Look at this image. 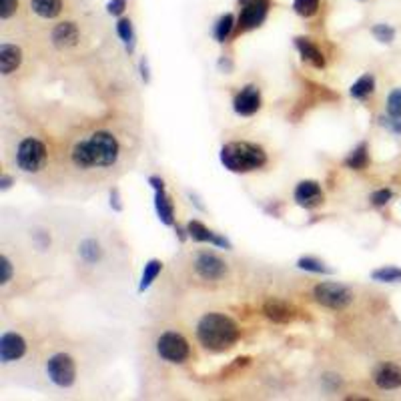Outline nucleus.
<instances>
[{"instance_id": "nucleus-1", "label": "nucleus", "mask_w": 401, "mask_h": 401, "mask_svg": "<svg viewBox=\"0 0 401 401\" xmlns=\"http://www.w3.org/2000/svg\"><path fill=\"white\" fill-rule=\"evenodd\" d=\"M119 141L107 130H96L73 146L70 159L79 169H107L119 160Z\"/></svg>"}, {"instance_id": "nucleus-2", "label": "nucleus", "mask_w": 401, "mask_h": 401, "mask_svg": "<svg viewBox=\"0 0 401 401\" xmlns=\"http://www.w3.org/2000/svg\"><path fill=\"white\" fill-rule=\"evenodd\" d=\"M197 337L201 345L213 353L231 349L239 339L237 323L223 313H207L197 325Z\"/></svg>"}, {"instance_id": "nucleus-3", "label": "nucleus", "mask_w": 401, "mask_h": 401, "mask_svg": "<svg viewBox=\"0 0 401 401\" xmlns=\"http://www.w3.org/2000/svg\"><path fill=\"white\" fill-rule=\"evenodd\" d=\"M221 162L231 173H251L267 165V153L253 143L235 141L221 149Z\"/></svg>"}, {"instance_id": "nucleus-4", "label": "nucleus", "mask_w": 401, "mask_h": 401, "mask_svg": "<svg viewBox=\"0 0 401 401\" xmlns=\"http://www.w3.org/2000/svg\"><path fill=\"white\" fill-rule=\"evenodd\" d=\"M16 165L24 173H38L47 165V146L43 141L29 137L18 144L16 151Z\"/></svg>"}, {"instance_id": "nucleus-5", "label": "nucleus", "mask_w": 401, "mask_h": 401, "mask_svg": "<svg viewBox=\"0 0 401 401\" xmlns=\"http://www.w3.org/2000/svg\"><path fill=\"white\" fill-rule=\"evenodd\" d=\"M313 297H315L317 303L327 307V309H333V311H343L353 301L351 289L341 285V283H333V281L315 285Z\"/></svg>"}, {"instance_id": "nucleus-6", "label": "nucleus", "mask_w": 401, "mask_h": 401, "mask_svg": "<svg viewBox=\"0 0 401 401\" xmlns=\"http://www.w3.org/2000/svg\"><path fill=\"white\" fill-rule=\"evenodd\" d=\"M157 353L160 359H165L169 363H183V361H187L191 349H189L187 339L181 333L167 331L157 339Z\"/></svg>"}, {"instance_id": "nucleus-7", "label": "nucleus", "mask_w": 401, "mask_h": 401, "mask_svg": "<svg viewBox=\"0 0 401 401\" xmlns=\"http://www.w3.org/2000/svg\"><path fill=\"white\" fill-rule=\"evenodd\" d=\"M47 373L48 379L59 387H70L75 384V377H77V368H75V361L70 355L66 353H56L48 359L47 363Z\"/></svg>"}, {"instance_id": "nucleus-8", "label": "nucleus", "mask_w": 401, "mask_h": 401, "mask_svg": "<svg viewBox=\"0 0 401 401\" xmlns=\"http://www.w3.org/2000/svg\"><path fill=\"white\" fill-rule=\"evenodd\" d=\"M195 271L205 281H219L227 275V263L219 255H215L211 251H203L195 259Z\"/></svg>"}, {"instance_id": "nucleus-9", "label": "nucleus", "mask_w": 401, "mask_h": 401, "mask_svg": "<svg viewBox=\"0 0 401 401\" xmlns=\"http://www.w3.org/2000/svg\"><path fill=\"white\" fill-rule=\"evenodd\" d=\"M269 10V2L267 0H251L245 4L243 13L239 16V27L243 31H251L263 24L265 16Z\"/></svg>"}, {"instance_id": "nucleus-10", "label": "nucleus", "mask_w": 401, "mask_h": 401, "mask_svg": "<svg viewBox=\"0 0 401 401\" xmlns=\"http://www.w3.org/2000/svg\"><path fill=\"white\" fill-rule=\"evenodd\" d=\"M293 197H295V203L303 209H315L323 203V191L317 181H301Z\"/></svg>"}, {"instance_id": "nucleus-11", "label": "nucleus", "mask_w": 401, "mask_h": 401, "mask_svg": "<svg viewBox=\"0 0 401 401\" xmlns=\"http://www.w3.org/2000/svg\"><path fill=\"white\" fill-rule=\"evenodd\" d=\"M233 109L241 116H251L261 109V93L255 84H249L241 91L239 95L235 96V103H233Z\"/></svg>"}, {"instance_id": "nucleus-12", "label": "nucleus", "mask_w": 401, "mask_h": 401, "mask_svg": "<svg viewBox=\"0 0 401 401\" xmlns=\"http://www.w3.org/2000/svg\"><path fill=\"white\" fill-rule=\"evenodd\" d=\"M27 353V341L18 333H4L0 337V361L10 363Z\"/></svg>"}, {"instance_id": "nucleus-13", "label": "nucleus", "mask_w": 401, "mask_h": 401, "mask_svg": "<svg viewBox=\"0 0 401 401\" xmlns=\"http://www.w3.org/2000/svg\"><path fill=\"white\" fill-rule=\"evenodd\" d=\"M373 381L384 391L398 389L401 387V368L395 363H381L373 373Z\"/></svg>"}, {"instance_id": "nucleus-14", "label": "nucleus", "mask_w": 401, "mask_h": 401, "mask_svg": "<svg viewBox=\"0 0 401 401\" xmlns=\"http://www.w3.org/2000/svg\"><path fill=\"white\" fill-rule=\"evenodd\" d=\"M187 233H189V237H191L192 241H197V243H213V245H217V247L233 249V245H231L229 241L221 237V235H217V233H213V231H209L207 227L201 223V221H191V223L187 225Z\"/></svg>"}, {"instance_id": "nucleus-15", "label": "nucleus", "mask_w": 401, "mask_h": 401, "mask_svg": "<svg viewBox=\"0 0 401 401\" xmlns=\"http://www.w3.org/2000/svg\"><path fill=\"white\" fill-rule=\"evenodd\" d=\"M263 313L267 319H271L273 323H289L295 317V309L281 299H269L263 305Z\"/></svg>"}, {"instance_id": "nucleus-16", "label": "nucleus", "mask_w": 401, "mask_h": 401, "mask_svg": "<svg viewBox=\"0 0 401 401\" xmlns=\"http://www.w3.org/2000/svg\"><path fill=\"white\" fill-rule=\"evenodd\" d=\"M52 43H54V47L59 48L75 47L79 43V29H77V24H73V22L56 24L54 31H52Z\"/></svg>"}, {"instance_id": "nucleus-17", "label": "nucleus", "mask_w": 401, "mask_h": 401, "mask_svg": "<svg viewBox=\"0 0 401 401\" xmlns=\"http://www.w3.org/2000/svg\"><path fill=\"white\" fill-rule=\"evenodd\" d=\"M22 63V50L15 45H0V73L2 75H10Z\"/></svg>"}, {"instance_id": "nucleus-18", "label": "nucleus", "mask_w": 401, "mask_h": 401, "mask_svg": "<svg viewBox=\"0 0 401 401\" xmlns=\"http://www.w3.org/2000/svg\"><path fill=\"white\" fill-rule=\"evenodd\" d=\"M295 47H297V50H299V54H301L303 61L311 63L315 68H323V66H325V56H323V52H321L319 48L315 47L309 38L297 36V38H295Z\"/></svg>"}, {"instance_id": "nucleus-19", "label": "nucleus", "mask_w": 401, "mask_h": 401, "mask_svg": "<svg viewBox=\"0 0 401 401\" xmlns=\"http://www.w3.org/2000/svg\"><path fill=\"white\" fill-rule=\"evenodd\" d=\"M155 209H157L160 223H175V209H173V203H171V199L167 197V192L165 191H157V195H155Z\"/></svg>"}, {"instance_id": "nucleus-20", "label": "nucleus", "mask_w": 401, "mask_h": 401, "mask_svg": "<svg viewBox=\"0 0 401 401\" xmlns=\"http://www.w3.org/2000/svg\"><path fill=\"white\" fill-rule=\"evenodd\" d=\"M31 6L43 18H56L63 10V0H31Z\"/></svg>"}, {"instance_id": "nucleus-21", "label": "nucleus", "mask_w": 401, "mask_h": 401, "mask_svg": "<svg viewBox=\"0 0 401 401\" xmlns=\"http://www.w3.org/2000/svg\"><path fill=\"white\" fill-rule=\"evenodd\" d=\"M373 91H375V77H373V75H363V77H359V79L351 84V89H349V93H351L353 98H359V100L368 98Z\"/></svg>"}, {"instance_id": "nucleus-22", "label": "nucleus", "mask_w": 401, "mask_h": 401, "mask_svg": "<svg viewBox=\"0 0 401 401\" xmlns=\"http://www.w3.org/2000/svg\"><path fill=\"white\" fill-rule=\"evenodd\" d=\"M162 271V263H160L159 259H151L146 265H144L143 269V277H141V283H139V291L143 293L146 289L153 285V281L157 279Z\"/></svg>"}, {"instance_id": "nucleus-23", "label": "nucleus", "mask_w": 401, "mask_h": 401, "mask_svg": "<svg viewBox=\"0 0 401 401\" xmlns=\"http://www.w3.org/2000/svg\"><path fill=\"white\" fill-rule=\"evenodd\" d=\"M369 162V153H368V144L361 143L355 151H353L351 155L345 159V167L347 169H353V171H361V169H365Z\"/></svg>"}, {"instance_id": "nucleus-24", "label": "nucleus", "mask_w": 401, "mask_h": 401, "mask_svg": "<svg viewBox=\"0 0 401 401\" xmlns=\"http://www.w3.org/2000/svg\"><path fill=\"white\" fill-rule=\"evenodd\" d=\"M371 279L377 283H401L400 267H381L371 273Z\"/></svg>"}, {"instance_id": "nucleus-25", "label": "nucleus", "mask_w": 401, "mask_h": 401, "mask_svg": "<svg viewBox=\"0 0 401 401\" xmlns=\"http://www.w3.org/2000/svg\"><path fill=\"white\" fill-rule=\"evenodd\" d=\"M80 257L86 261V263H96L100 257H103V249L95 239H86L80 243Z\"/></svg>"}, {"instance_id": "nucleus-26", "label": "nucleus", "mask_w": 401, "mask_h": 401, "mask_svg": "<svg viewBox=\"0 0 401 401\" xmlns=\"http://www.w3.org/2000/svg\"><path fill=\"white\" fill-rule=\"evenodd\" d=\"M297 267L309 273H323V275H331L333 273V269H329L325 263H321L319 259H315V257H301L297 261Z\"/></svg>"}, {"instance_id": "nucleus-27", "label": "nucleus", "mask_w": 401, "mask_h": 401, "mask_svg": "<svg viewBox=\"0 0 401 401\" xmlns=\"http://www.w3.org/2000/svg\"><path fill=\"white\" fill-rule=\"evenodd\" d=\"M116 31H119V36L123 38V43L127 45L128 52H133V48H135V32H133V24H130V20H127V18L119 20Z\"/></svg>"}, {"instance_id": "nucleus-28", "label": "nucleus", "mask_w": 401, "mask_h": 401, "mask_svg": "<svg viewBox=\"0 0 401 401\" xmlns=\"http://www.w3.org/2000/svg\"><path fill=\"white\" fill-rule=\"evenodd\" d=\"M293 8H295V13L299 16L309 18V16H313L317 13L319 0H295V2H293Z\"/></svg>"}, {"instance_id": "nucleus-29", "label": "nucleus", "mask_w": 401, "mask_h": 401, "mask_svg": "<svg viewBox=\"0 0 401 401\" xmlns=\"http://www.w3.org/2000/svg\"><path fill=\"white\" fill-rule=\"evenodd\" d=\"M233 15H225L219 18V22H217V27H215V38L219 40V43H225V38L229 36V32L233 29Z\"/></svg>"}, {"instance_id": "nucleus-30", "label": "nucleus", "mask_w": 401, "mask_h": 401, "mask_svg": "<svg viewBox=\"0 0 401 401\" xmlns=\"http://www.w3.org/2000/svg\"><path fill=\"white\" fill-rule=\"evenodd\" d=\"M387 114L393 119H401V89L391 91L387 96Z\"/></svg>"}, {"instance_id": "nucleus-31", "label": "nucleus", "mask_w": 401, "mask_h": 401, "mask_svg": "<svg viewBox=\"0 0 401 401\" xmlns=\"http://www.w3.org/2000/svg\"><path fill=\"white\" fill-rule=\"evenodd\" d=\"M373 36H375L379 43L389 45V43H393V38H395V31H393L389 24H377V27H373Z\"/></svg>"}, {"instance_id": "nucleus-32", "label": "nucleus", "mask_w": 401, "mask_h": 401, "mask_svg": "<svg viewBox=\"0 0 401 401\" xmlns=\"http://www.w3.org/2000/svg\"><path fill=\"white\" fill-rule=\"evenodd\" d=\"M391 197H393V192L389 191V189H379V191H375L371 195V203L375 207H385L391 201Z\"/></svg>"}, {"instance_id": "nucleus-33", "label": "nucleus", "mask_w": 401, "mask_h": 401, "mask_svg": "<svg viewBox=\"0 0 401 401\" xmlns=\"http://www.w3.org/2000/svg\"><path fill=\"white\" fill-rule=\"evenodd\" d=\"M18 8V0H0V18L8 20Z\"/></svg>"}, {"instance_id": "nucleus-34", "label": "nucleus", "mask_w": 401, "mask_h": 401, "mask_svg": "<svg viewBox=\"0 0 401 401\" xmlns=\"http://www.w3.org/2000/svg\"><path fill=\"white\" fill-rule=\"evenodd\" d=\"M0 269H2V277H0V283L6 285L13 277V263L8 261V257L2 255L0 257Z\"/></svg>"}, {"instance_id": "nucleus-35", "label": "nucleus", "mask_w": 401, "mask_h": 401, "mask_svg": "<svg viewBox=\"0 0 401 401\" xmlns=\"http://www.w3.org/2000/svg\"><path fill=\"white\" fill-rule=\"evenodd\" d=\"M125 8H127V0H111V2H109V6H107L109 15H112V16L123 15V13H125Z\"/></svg>"}, {"instance_id": "nucleus-36", "label": "nucleus", "mask_w": 401, "mask_h": 401, "mask_svg": "<svg viewBox=\"0 0 401 401\" xmlns=\"http://www.w3.org/2000/svg\"><path fill=\"white\" fill-rule=\"evenodd\" d=\"M381 125L389 128L391 133H395V135H401V119H393V116H387V119H381Z\"/></svg>"}, {"instance_id": "nucleus-37", "label": "nucleus", "mask_w": 401, "mask_h": 401, "mask_svg": "<svg viewBox=\"0 0 401 401\" xmlns=\"http://www.w3.org/2000/svg\"><path fill=\"white\" fill-rule=\"evenodd\" d=\"M111 207L114 209V211H121V209H123V205H121V199H119V191H116V189H112L111 191Z\"/></svg>"}, {"instance_id": "nucleus-38", "label": "nucleus", "mask_w": 401, "mask_h": 401, "mask_svg": "<svg viewBox=\"0 0 401 401\" xmlns=\"http://www.w3.org/2000/svg\"><path fill=\"white\" fill-rule=\"evenodd\" d=\"M149 183L153 185L155 191H165V183H162V179H159V176H151Z\"/></svg>"}, {"instance_id": "nucleus-39", "label": "nucleus", "mask_w": 401, "mask_h": 401, "mask_svg": "<svg viewBox=\"0 0 401 401\" xmlns=\"http://www.w3.org/2000/svg\"><path fill=\"white\" fill-rule=\"evenodd\" d=\"M10 185H13V176L4 175L2 179H0V189L2 191H6V189H10Z\"/></svg>"}, {"instance_id": "nucleus-40", "label": "nucleus", "mask_w": 401, "mask_h": 401, "mask_svg": "<svg viewBox=\"0 0 401 401\" xmlns=\"http://www.w3.org/2000/svg\"><path fill=\"white\" fill-rule=\"evenodd\" d=\"M141 75H143L144 82H149V79H151V77H149V63H146V59H143V61H141Z\"/></svg>"}, {"instance_id": "nucleus-41", "label": "nucleus", "mask_w": 401, "mask_h": 401, "mask_svg": "<svg viewBox=\"0 0 401 401\" xmlns=\"http://www.w3.org/2000/svg\"><path fill=\"white\" fill-rule=\"evenodd\" d=\"M176 233H179V239H181V241L187 239V235H185V231H183L181 227H176Z\"/></svg>"}, {"instance_id": "nucleus-42", "label": "nucleus", "mask_w": 401, "mask_h": 401, "mask_svg": "<svg viewBox=\"0 0 401 401\" xmlns=\"http://www.w3.org/2000/svg\"><path fill=\"white\" fill-rule=\"evenodd\" d=\"M241 2H245V4H247V2H251V0H241Z\"/></svg>"}]
</instances>
